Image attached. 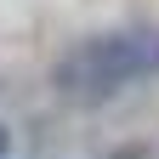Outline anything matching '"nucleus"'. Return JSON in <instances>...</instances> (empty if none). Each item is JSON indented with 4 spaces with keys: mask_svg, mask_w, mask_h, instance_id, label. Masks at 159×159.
Here are the masks:
<instances>
[{
    "mask_svg": "<svg viewBox=\"0 0 159 159\" xmlns=\"http://www.w3.org/2000/svg\"><path fill=\"white\" fill-rule=\"evenodd\" d=\"M51 80L68 102H108L131 85H148L159 80V23H131L74 40L57 57Z\"/></svg>",
    "mask_w": 159,
    "mask_h": 159,
    "instance_id": "obj_1",
    "label": "nucleus"
},
{
    "mask_svg": "<svg viewBox=\"0 0 159 159\" xmlns=\"http://www.w3.org/2000/svg\"><path fill=\"white\" fill-rule=\"evenodd\" d=\"M6 153H11V131L0 125V159H6Z\"/></svg>",
    "mask_w": 159,
    "mask_h": 159,
    "instance_id": "obj_2",
    "label": "nucleus"
}]
</instances>
